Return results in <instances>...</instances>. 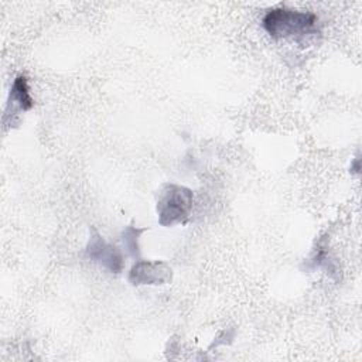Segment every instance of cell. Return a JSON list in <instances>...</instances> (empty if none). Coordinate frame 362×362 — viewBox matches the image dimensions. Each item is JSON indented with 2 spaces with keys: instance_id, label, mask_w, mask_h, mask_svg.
<instances>
[{
  "instance_id": "6da1fadb",
  "label": "cell",
  "mask_w": 362,
  "mask_h": 362,
  "mask_svg": "<svg viewBox=\"0 0 362 362\" xmlns=\"http://www.w3.org/2000/svg\"><path fill=\"white\" fill-rule=\"evenodd\" d=\"M318 17L311 11L274 7L266 13L262 25L272 38L305 37L317 33Z\"/></svg>"
},
{
  "instance_id": "7a4b0ae2",
  "label": "cell",
  "mask_w": 362,
  "mask_h": 362,
  "mask_svg": "<svg viewBox=\"0 0 362 362\" xmlns=\"http://www.w3.org/2000/svg\"><path fill=\"white\" fill-rule=\"evenodd\" d=\"M194 194L189 188L167 182L160 188L156 211L161 226H173L187 221L192 211Z\"/></svg>"
},
{
  "instance_id": "3957f363",
  "label": "cell",
  "mask_w": 362,
  "mask_h": 362,
  "mask_svg": "<svg viewBox=\"0 0 362 362\" xmlns=\"http://www.w3.org/2000/svg\"><path fill=\"white\" fill-rule=\"evenodd\" d=\"M85 257L115 274H119L124 267V256L122 250L116 245L107 242L93 226L89 229Z\"/></svg>"
},
{
  "instance_id": "277c9868",
  "label": "cell",
  "mask_w": 362,
  "mask_h": 362,
  "mask_svg": "<svg viewBox=\"0 0 362 362\" xmlns=\"http://www.w3.org/2000/svg\"><path fill=\"white\" fill-rule=\"evenodd\" d=\"M171 279L173 269L163 260H136L127 274V280L133 286L167 284Z\"/></svg>"
},
{
  "instance_id": "5b68a950",
  "label": "cell",
  "mask_w": 362,
  "mask_h": 362,
  "mask_svg": "<svg viewBox=\"0 0 362 362\" xmlns=\"http://www.w3.org/2000/svg\"><path fill=\"white\" fill-rule=\"evenodd\" d=\"M31 107H33V98L30 96L27 76L25 75H18L14 79L13 86L10 89L4 119L10 115L14 116L18 112H27Z\"/></svg>"
},
{
  "instance_id": "8992f818",
  "label": "cell",
  "mask_w": 362,
  "mask_h": 362,
  "mask_svg": "<svg viewBox=\"0 0 362 362\" xmlns=\"http://www.w3.org/2000/svg\"><path fill=\"white\" fill-rule=\"evenodd\" d=\"M146 230V228H137L133 225H129L123 229L120 239L123 243V247L132 256L133 259L140 257V236Z\"/></svg>"
},
{
  "instance_id": "52a82bcc",
  "label": "cell",
  "mask_w": 362,
  "mask_h": 362,
  "mask_svg": "<svg viewBox=\"0 0 362 362\" xmlns=\"http://www.w3.org/2000/svg\"><path fill=\"white\" fill-rule=\"evenodd\" d=\"M359 170H361V165H359V158L356 157V158L354 160V163L351 164V173H352V174H359Z\"/></svg>"
}]
</instances>
